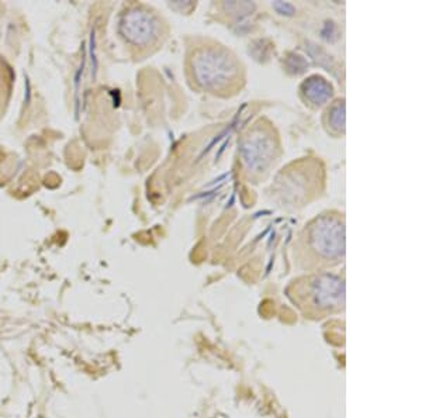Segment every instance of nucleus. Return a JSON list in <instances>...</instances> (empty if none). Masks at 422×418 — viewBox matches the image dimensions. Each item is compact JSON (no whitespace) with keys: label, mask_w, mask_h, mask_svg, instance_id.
<instances>
[{"label":"nucleus","mask_w":422,"mask_h":418,"mask_svg":"<svg viewBox=\"0 0 422 418\" xmlns=\"http://www.w3.org/2000/svg\"><path fill=\"white\" fill-rule=\"evenodd\" d=\"M345 258V219L338 212L320 215L304 226L294 242V262L307 272H328Z\"/></svg>","instance_id":"nucleus-1"},{"label":"nucleus","mask_w":422,"mask_h":418,"mask_svg":"<svg viewBox=\"0 0 422 418\" xmlns=\"http://www.w3.org/2000/svg\"><path fill=\"white\" fill-rule=\"evenodd\" d=\"M286 295L305 319L323 320L343 311L345 279L331 272H311L292 281Z\"/></svg>","instance_id":"nucleus-2"},{"label":"nucleus","mask_w":422,"mask_h":418,"mask_svg":"<svg viewBox=\"0 0 422 418\" xmlns=\"http://www.w3.org/2000/svg\"><path fill=\"white\" fill-rule=\"evenodd\" d=\"M192 72L194 82L207 93L230 96L245 82L239 59L220 44H205L193 52Z\"/></svg>","instance_id":"nucleus-3"},{"label":"nucleus","mask_w":422,"mask_h":418,"mask_svg":"<svg viewBox=\"0 0 422 418\" xmlns=\"http://www.w3.org/2000/svg\"><path fill=\"white\" fill-rule=\"evenodd\" d=\"M239 151L245 172H248L251 177H261L262 173L269 172L277 151V141L272 134V128L258 124L243 137Z\"/></svg>","instance_id":"nucleus-4"},{"label":"nucleus","mask_w":422,"mask_h":418,"mask_svg":"<svg viewBox=\"0 0 422 418\" xmlns=\"http://www.w3.org/2000/svg\"><path fill=\"white\" fill-rule=\"evenodd\" d=\"M301 92L304 94L305 101L308 100L311 104H315V106H321V104L330 100L332 94V88L325 79L320 77H312L301 85Z\"/></svg>","instance_id":"nucleus-5"},{"label":"nucleus","mask_w":422,"mask_h":418,"mask_svg":"<svg viewBox=\"0 0 422 418\" xmlns=\"http://www.w3.org/2000/svg\"><path fill=\"white\" fill-rule=\"evenodd\" d=\"M328 126L332 132H343L345 130V104L343 100H338L328 110Z\"/></svg>","instance_id":"nucleus-6"}]
</instances>
